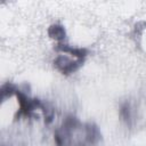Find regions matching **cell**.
<instances>
[{
    "instance_id": "6da1fadb",
    "label": "cell",
    "mask_w": 146,
    "mask_h": 146,
    "mask_svg": "<svg viewBox=\"0 0 146 146\" xmlns=\"http://www.w3.org/2000/svg\"><path fill=\"white\" fill-rule=\"evenodd\" d=\"M83 59H76V60H71L65 56H59L56 58L55 64L58 67V70H60L63 73H72L75 70H78L80 67V65L82 64Z\"/></svg>"
},
{
    "instance_id": "7a4b0ae2",
    "label": "cell",
    "mask_w": 146,
    "mask_h": 146,
    "mask_svg": "<svg viewBox=\"0 0 146 146\" xmlns=\"http://www.w3.org/2000/svg\"><path fill=\"white\" fill-rule=\"evenodd\" d=\"M48 33L51 38L56 39V40H63L65 38V30L63 26L60 25H51L48 30Z\"/></svg>"
},
{
    "instance_id": "3957f363",
    "label": "cell",
    "mask_w": 146,
    "mask_h": 146,
    "mask_svg": "<svg viewBox=\"0 0 146 146\" xmlns=\"http://www.w3.org/2000/svg\"><path fill=\"white\" fill-rule=\"evenodd\" d=\"M121 115H122V117L127 121V122H130V120H131V110H130V106L129 105H123L122 107H121Z\"/></svg>"
}]
</instances>
